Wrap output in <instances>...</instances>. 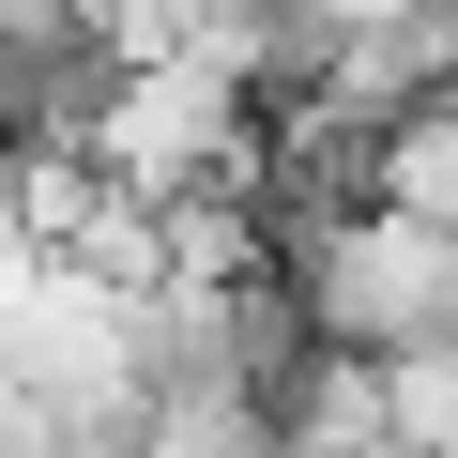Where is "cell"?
<instances>
[{"mask_svg":"<svg viewBox=\"0 0 458 458\" xmlns=\"http://www.w3.org/2000/svg\"><path fill=\"white\" fill-rule=\"evenodd\" d=\"M382 199H412L428 229H458V92H428V107L382 138Z\"/></svg>","mask_w":458,"mask_h":458,"instance_id":"6da1fadb","label":"cell"}]
</instances>
